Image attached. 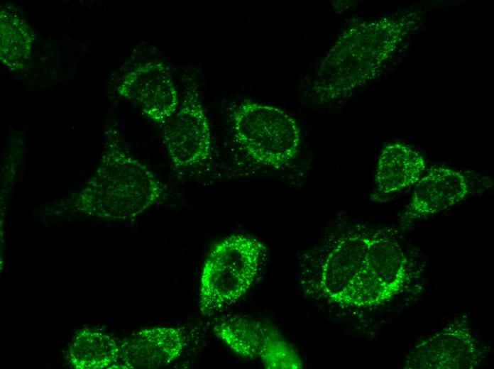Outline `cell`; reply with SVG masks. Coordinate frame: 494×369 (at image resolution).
<instances>
[{"mask_svg":"<svg viewBox=\"0 0 494 369\" xmlns=\"http://www.w3.org/2000/svg\"><path fill=\"white\" fill-rule=\"evenodd\" d=\"M421 21L419 11L410 10L351 25L320 62L307 93L318 104L351 96L378 76Z\"/></svg>","mask_w":494,"mask_h":369,"instance_id":"cell-1","label":"cell"},{"mask_svg":"<svg viewBox=\"0 0 494 369\" xmlns=\"http://www.w3.org/2000/svg\"><path fill=\"white\" fill-rule=\"evenodd\" d=\"M107 135L95 174L73 197L72 208L109 220L136 217L166 195L165 186L120 142L116 131Z\"/></svg>","mask_w":494,"mask_h":369,"instance_id":"cell-2","label":"cell"},{"mask_svg":"<svg viewBox=\"0 0 494 369\" xmlns=\"http://www.w3.org/2000/svg\"><path fill=\"white\" fill-rule=\"evenodd\" d=\"M229 117L234 141L253 164L282 170L297 157L301 131L283 109L243 100L234 106Z\"/></svg>","mask_w":494,"mask_h":369,"instance_id":"cell-3","label":"cell"},{"mask_svg":"<svg viewBox=\"0 0 494 369\" xmlns=\"http://www.w3.org/2000/svg\"><path fill=\"white\" fill-rule=\"evenodd\" d=\"M266 254L260 241L245 234H233L217 243L202 270V314L210 316L242 297L260 275Z\"/></svg>","mask_w":494,"mask_h":369,"instance_id":"cell-4","label":"cell"},{"mask_svg":"<svg viewBox=\"0 0 494 369\" xmlns=\"http://www.w3.org/2000/svg\"><path fill=\"white\" fill-rule=\"evenodd\" d=\"M373 231L358 225L325 236L303 260L304 291L340 306L363 266Z\"/></svg>","mask_w":494,"mask_h":369,"instance_id":"cell-5","label":"cell"},{"mask_svg":"<svg viewBox=\"0 0 494 369\" xmlns=\"http://www.w3.org/2000/svg\"><path fill=\"white\" fill-rule=\"evenodd\" d=\"M169 157L181 172L196 170L210 163L212 138L209 121L196 81L189 79L182 100L163 124Z\"/></svg>","mask_w":494,"mask_h":369,"instance_id":"cell-6","label":"cell"},{"mask_svg":"<svg viewBox=\"0 0 494 369\" xmlns=\"http://www.w3.org/2000/svg\"><path fill=\"white\" fill-rule=\"evenodd\" d=\"M408 263L397 243L379 231H373L363 266L349 287V297L358 308L386 303L405 287Z\"/></svg>","mask_w":494,"mask_h":369,"instance_id":"cell-7","label":"cell"},{"mask_svg":"<svg viewBox=\"0 0 494 369\" xmlns=\"http://www.w3.org/2000/svg\"><path fill=\"white\" fill-rule=\"evenodd\" d=\"M467 316H459L435 334L417 344L404 368L410 369H471L484 357Z\"/></svg>","mask_w":494,"mask_h":369,"instance_id":"cell-8","label":"cell"},{"mask_svg":"<svg viewBox=\"0 0 494 369\" xmlns=\"http://www.w3.org/2000/svg\"><path fill=\"white\" fill-rule=\"evenodd\" d=\"M117 92L160 125L172 116L180 104L172 76L161 62L150 61L131 69L122 77Z\"/></svg>","mask_w":494,"mask_h":369,"instance_id":"cell-9","label":"cell"},{"mask_svg":"<svg viewBox=\"0 0 494 369\" xmlns=\"http://www.w3.org/2000/svg\"><path fill=\"white\" fill-rule=\"evenodd\" d=\"M471 190V181L464 172L444 166L432 167L415 184L400 225L405 228L439 214L462 202Z\"/></svg>","mask_w":494,"mask_h":369,"instance_id":"cell-10","label":"cell"},{"mask_svg":"<svg viewBox=\"0 0 494 369\" xmlns=\"http://www.w3.org/2000/svg\"><path fill=\"white\" fill-rule=\"evenodd\" d=\"M187 339L185 332L178 327L155 326L138 331L120 343L119 368L166 366L182 355Z\"/></svg>","mask_w":494,"mask_h":369,"instance_id":"cell-11","label":"cell"},{"mask_svg":"<svg viewBox=\"0 0 494 369\" xmlns=\"http://www.w3.org/2000/svg\"><path fill=\"white\" fill-rule=\"evenodd\" d=\"M425 168L423 156L410 145L400 142L385 145L378 160L371 198L381 200L415 184Z\"/></svg>","mask_w":494,"mask_h":369,"instance_id":"cell-12","label":"cell"},{"mask_svg":"<svg viewBox=\"0 0 494 369\" xmlns=\"http://www.w3.org/2000/svg\"><path fill=\"white\" fill-rule=\"evenodd\" d=\"M120 343L98 329L84 328L73 336L67 352L76 369L119 368Z\"/></svg>","mask_w":494,"mask_h":369,"instance_id":"cell-13","label":"cell"},{"mask_svg":"<svg viewBox=\"0 0 494 369\" xmlns=\"http://www.w3.org/2000/svg\"><path fill=\"white\" fill-rule=\"evenodd\" d=\"M272 326L245 316H227L215 321L213 330L231 351L241 357L259 358Z\"/></svg>","mask_w":494,"mask_h":369,"instance_id":"cell-14","label":"cell"},{"mask_svg":"<svg viewBox=\"0 0 494 369\" xmlns=\"http://www.w3.org/2000/svg\"><path fill=\"white\" fill-rule=\"evenodd\" d=\"M0 25L1 62L11 70H21L31 55L33 32L16 10L9 6L1 9Z\"/></svg>","mask_w":494,"mask_h":369,"instance_id":"cell-15","label":"cell"},{"mask_svg":"<svg viewBox=\"0 0 494 369\" xmlns=\"http://www.w3.org/2000/svg\"><path fill=\"white\" fill-rule=\"evenodd\" d=\"M259 358L266 368L299 369L303 367L302 360L296 349L273 326Z\"/></svg>","mask_w":494,"mask_h":369,"instance_id":"cell-16","label":"cell"}]
</instances>
